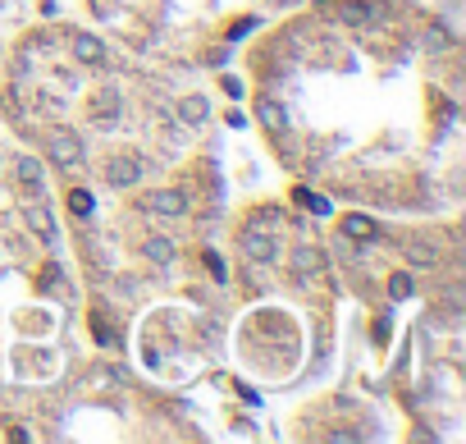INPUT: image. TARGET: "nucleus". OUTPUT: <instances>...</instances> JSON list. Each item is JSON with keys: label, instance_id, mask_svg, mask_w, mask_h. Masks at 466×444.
<instances>
[{"label": "nucleus", "instance_id": "21", "mask_svg": "<svg viewBox=\"0 0 466 444\" xmlns=\"http://www.w3.org/2000/svg\"><path fill=\"white\" fill-rule=\"evenodd\" d=\"M92 334H97V344H115V330H110V325L101 321V316L92 321Z\"/></svg>", "mask_w": 466, "mask_h": 444}, {"label": "nucleus", "instance_id": "16", "mask_svg": "<svg viewBox=\"0 0 466 444\" xmlns=\"http://www.w3.org/2000/svg\"><path fill=\"white\" fill-rule=\"evenodd\" d=\"M251 224H256V229H279V224H283V206H265V211H256V215H251Z\"/></svg>", "mask_w": 466, "mask_h": 444}, {"label": "nucleus", "instance_id": "18", "mask_svg": "<svg viewBox=\"0 0 466 444\" xmlns=\"http://www.w3.org/2000/svg\"><path fill=\"white\" fill-rule=\"evenodd\" d=\"M69 211H74V215H92V192L74 188V192H69Z\"/></svg>", "mask_w": 466, "mask_h": 444}, {"label": "nucleus", "instance_id": "4", "mask_svg": "<svg viewBox=\"0 0 466 444\" xmlns=\"http://www.w3.org/2000/svg\"><path fill=\"white\" fill-rule=\"evenodd\" d=\"M206 120H210V101L197 97V92H188V97L178 101V124H183V129H201Z\"/></svg>", "mask_w": 466, "mask_h": 444}, {"label": "nucleus", "instance_id": "2", "mask_svg": "<svg viewBox=\"0 0 466 444\" xmlns=\"http://www.w3.org/2000/svg\"><path fill=\"white\" fill-rule=\"evenodd\" d=\"M242 256H247V261H256V266H270L274 256H279L274 233H270V229H256V224H247V233H242Z\"/></svg>", "mask_w": 466, "mask_h": 444}, {"label": "nucleus", "instance_id": "17", "mask_svg": "<svg viewBox=\"0 0 466 444\" xmlns=\"http://www.w3.org/2000/svg\"><path fill=\"white\" fill-rule=\"evenodd\" d=\"M293 202H302L311 215H329V197H315V192H306V188H297L293 192Z\"/></svg>", "mask_w": 466, "mask_h": 444}, {"label": "nucleus", "instance_id": "13", "mask_svg": "<svg viewBox=\"0 0 466 444\" xmlns=\"http://www.w3.org/2000/svg\"><path fill=\"white\" fill-rule=\"evenodd\" d=\"M14 174H19L23 188H33V197H42V165H37L33 156H23L19 165H14Z\"/></svg>", "mask_w": 466, "mask_h": 444}, {"label": "nucleus", "instance_id": "12", "mask_svg": "<svg viewBox=\"0 0 466 444\" xmlns=\"http://www.w3.org/2000/svg\"><path fill=\"white\" fill-rule=\"evenodd\" d=\"M343 233H347V238H361V243H375V238H380V224L370 220V215H347Z\"/></svg>", "mask_w": 466, "mask_h": 444}, {"label": "nucleus", "instance_id": "22", "mask_svg": "<svg viewBox=\"0 0 466 444\" xmlns=\"http://www.w3.org/2000/svg\"><path fill=\"white\" fill-rule=\"evenodd\" d=\"M101 380H106V385H124L128 371H124V367H106V371H101Z\"/></svg>", "mask_w": 466, "mask_h": 444}, {"label": "nucleus", "instance_id": "14", "mask_svg": "<svg viewBox=\"0 0 466 444\" xmlns=\"http://www.w3.org/2000/svg\"><path fill=\"white\" fill-rule=\"evenodd\" d=\"M92 115H97L101 124H115V115H119V97H115V92H97V97H92Z\"/></svg>", "mask_w": 466, "mask_h": 444}, {"label": "nucleus", "instance_id": "10", "mask_svg": "<svg viewBox=\"0 0 466 444\" xmlns=\"http://www.w3.org/2000/svg\"><path fill=\"white\" fill-rule=\"evenodd\" d=\"M142 256H147L151 266H169V261H174V238H165V233H151V238L142 243Z\"/></svg>", "mask_w": 466, "mask_h": 444}, {"label": "nucleus", "instance_id": "20", "mask_svg": "<svg viewBox=\"0 0 466 444\" xmlns=\"http://www.w3.org/2000/svg\"><path fill=\"white\" fill-rule=\"evenodd\" d=\"M206 270H210L215 279H228V275H224V256H219V252H210V247H206Z\"/></svg>", "mask_w": 466, "mask_h": 444}, {"label": "nucleus", "instance_id": "3", "mask_svg": "<svg viewBox=\"0 0 466 444\" xmlns=\"http://www.w3.org/2000/svg\"><path fill=\"white\" fill-rule=\"evenodd\" d=\"M106 179H110V188H138L142 161H133V156H115V161L106 165Z\"/></svg>", "mask_w": 466, "mask_h": 444}, {"label": "nucleus", "instance_id": "15", "mask_svg": "<svg viewBox=\"0 0 466 444\" xmlns=\"http://www.w3.org/2000/svg\"><path fill=\"white\" fill-rule=\"evenodd\" d=\"M402 256H407L412 266H434V261H439V252H434L430 243H421V238H407V243H402Z\"/></svg>", "mask_w": 466, "mask_h": 444}, {"label": "nucleus", "instance_id": "1", "mask_svg": "<svg viewBox=\"0 0 466 444\" xmlns=\"http://www.w3.org/2000/svg\"><path fill=\"white\" fill-rule=\"evenodd\" d=\"M46 156H51V165H60V170H78L83 165V142H78V133H69V129H55V133L46 138Z\"/></svg>", "mask_w": 466, "mask_h": 444}, {"label": "nucleus", "instance_id": "7", "mask_svg": "<svg viewBox=\"0 0 466 444\" xmlns=\"http://www.w3.org/2000/svg\"><path fill=\"white\" fill-rule=\"evenodd\" d=\"M256 120L265 124L270 133H283V129H288V110H283L274 97H260V101H256Z\"/></svg>", "mask_w": 466, "mask_h": 444}, {"label": "nucleus", "instance_id": "23", "mask_svg": "<svg viewBox=\"0 0 466 444\" xmlns=\"http://www.w3.org/2000/svg\"><path fill=\"white\" fill-rule=\"evenodd\" d=\"M251 28H256V19H242V23H233V28H228V37H233V42H238V37H247Z\"/></svg>", "mask_w": 466, "mask_h": 444}, {"label": "nucleus", "instance_id": "8", "mask_svg": "<svg viewBox=\"0 0 466 444\" xmlns=\"http://www.w3.org/2000/svg\"><path fill=\"white\" fill-rule=\"evenodd\" d=\"M293 270L297 275H320V270H325V252H320V247H311V243H302V247H293Z\"/></svg>", "mask_w": 466, "mask_h": 444}, {"label": "nucleus", "instance_id": "9", "mask_svg": "<svg viewBox=\"0 0 466 444\" xmlns=\"http://www.w3.org/2000/svg\"><path fill=\"white\" fill-rule=\"evenodd\" d=\"M69 46H74L78 65H101V60H106V46H101L92 33H74V42H69Z\"/></svg>", "mask_w": 466, "mask_h": 444}, {"label": "nucleus", "instance_id": "11", "mask_svg": "<svg viewBox=\"0 0 466 444\" xmlns=\"http://www.w3.org/2000/svg\"><path fill=\"white\" fill-rule=\"evenodd\" d=\"M28 229L37 233V238H55V215H51V206H42V202H33V206H28Z\"/></svg>", "mask_w": 466, "mask_h": 444}, {"label": "nucleus", "instance_id": "19", "mask_svg": "<svg viewBox=\"0 0 466 444\" xmlns=\"http://www.w3.org/2000/svg\"><path fill=\"white\" fill-rule=\"evenodd\" d=\"M389 298H412V275H393L389 279Z\"/></svg>", "mask_w": 466, "mask_h": 444}, {"label": "nucleus", "instance_id": "5", "mask_svg": "<svg viewBox=\"0 0 466 444\" xmlns=\"http://www.w3.org/2000/svg\"><path fill=\"white\" fill-rule=\"evenodd\" d=\"M142 211H151V215H183V211H188V202H183V192L160 188V192H151V197L142 202Z\"/></svg>", "mask_w": 466, "mask_h": 444}, {"label": "nucleus", "instance_id": "6", "mask_svg": "<svg viewBox=\"0 0 466 444\" xmlns=\"http://www.w3.org/2000/svg\"><path fill=\"white\" fill-rule=\"evenodd\" d=\"M325 14H343V23H366V14L375 10L370 0H325L320 5Z\"/></svg>", "mask_w": 466, "mask_h": 444}]
</instances>
